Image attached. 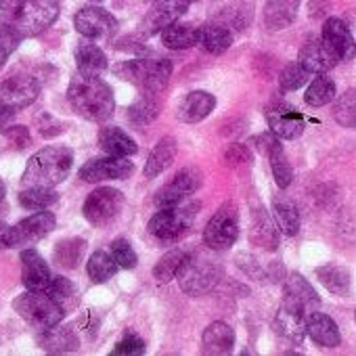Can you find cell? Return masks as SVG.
<instances>
[{
	"label": "cell",
	"instance_id": "cell-1",
	"mask_svg": "<svg viewBox=\"0 0 356 356\" xmlns=\"http://www.w3.org/2000/svg\"><path fill=\"white\" fill-rule=\"evenodd\" d=\"M67 101L72 109L88 122L103 124L113 115L115 101L109 84H105L99 76L78 74L67 88Z\"/></svg>",
	"mask_w": 356,
	"mask_h": 356
},
{
	"label": "cell",
	"instance_id": "cell-2",
	"mask_svg": "<svg viewBox=\"0 0 356 356\" xmlns=\"http://www.w3.org/2000/svg\"><path fill=\"white\" fill-rule=\"evenodd\" d=\"M74 163V153L67 147H44L36 151L24 172L26 187H55L63 183Z\"/></svg>",
	"mask_w": 356,
	"mask_h": 356
},
{
	"label": "cell",
	"instance_id": "cell-3",
	"mask_svg": "<svg viewBox=\"0 0 356 356\" xmlns=\"http://www.w3.org/2000/svg\"><path fill=\"white\" fill-rule=\"evenodd\" d=\"M13 308L36 331H47L59 325L65 316V310L51 298L49 291L28 289L26 293L15 298Z\"/></svg>",
	"mask_w": 356,
	"mask_h": 356
},
{
	"label": "cell",
	"instance_id": "cell-4",
	"mask_svg": "<svg viewBox=\"0 0 356 356\" xmlns=\"http://www.w3.org/2000/svg\"><path fill=\"white\" fill-rule=\"evenodd\" d=\"M178 285L187 296H204L210 293L222 279V266L206 256L189 254L187 262L183 264L181 273H178Z\"/></svg>",
	"mask_w": 356,
	"mask_h": 356
},
{
	"label": "cell",
	"instance_id": "cell-5",
	"mask_svg": "<svg viewBox=\"0 0 356 356\" xmlns=\"http://www.w3.org/2000/svg\"><path fill=\"white\" fill-rule=\"evenodd\" d=\"M195 214H197V206L189 202L181 206L159 208V212L153 214V218L149 220V233L159 241H168V243L178 241L193 227Z\"/></svg>",
	"mask_w": 356,
	"mask_h": 356
},
{
	"label": "cell",
	"instance_id": "cell-6",
	"mask_svg": "<svg viewBox=\"0 0 356 356\" xmlns=\"http://www.w3.org/2000/svg\"><path fill=\"white\" fill-rule=\"evenodd\" d=\"M118 74L124 76V80L136 84L145 92H159L165 88L172 76V63L168 59H134L126 61L118 67Z\"/></svg>",
	"mask_w": 356,
	"mask_h": 356
},
{
	"label": "cell",
	"instance_id": "cell-7",
	"mask_svg": "<svg viewBox=\"0 0 356 356\" xmlns=\"http://www.w3.org/2000/svg\"><path fill=\"white\" fill-rule=\"evenodd\" d=\"M57 17L59 0H26L11 24L24 38H30L51 28L57 22Z\"/></svg>",
	"mask_w": 356,
	"mask_h": 356
},
{
	"label": "cell",
	"instance_id": "cell-8",
	"mask_svg": "<svg viewBox=\"0 0 356 356\" xmlns=\"http://www.w3.org/2000/svg\"><path fill=\"white\" fill-rule=\"evenodd\" d=\"M239 237V210L235 204H225L216 210L204 229V241L210 250H229Z\"/></svg>",
	"mask_w": 356,
	"mask_h": 356
},
{
	"label": "cell",
	"instance_id": "cell-9",
	"mask_svg": "<svg viewBox=\"0 0 356 356\" xmlns=\"http://www.w3.org/2000/svg\"><path fill=\"white\" fill-rule=\"evenodd\" d=\"M124 208V195L122 191L118 189H111V187H101V189H95L86 202H84V218L95 225V227H105L109 225L111 220L118 218V214L122 212Z\"/></svg>",
	"mask_w": 356,
	"mask_h": 356
},
{
	"label": "cell",
	"instance_id": "cell-10",
	"mask_svg": "<svg viewBox=\"0 0 356 356\" xmlns=\"http://www.w3.org/2000/svg\"><path fill=\"white\" fill-rule=\"evenodd\" d=\"M202 183H204V174L197 168H183L163 189L157 191L155 206L157 208L181 206L189 202V197L202 187Z\"/></svg>",
	"mask_w": 356,
	"mask_h": 356
},
{
	"label": "cell",
	"instance_id": "cell-11",
	"mask_svg": "<svg viewBox=\"0 0 356 356\" xmlns=\"http://www.w3.org/2000/svg\"><path fill=\"white\" fill-rule=\"evenodd\" d=\"M57 225V218L53 212L36 210V214L24 218L15 227H11V239L9 248H28L40 239H44Z\"/></svg>",
	"mask_w": 356,
	"mask_h": 356
},
{
	"label": "cell",
	"instance_id": "cell-12",
	"mask_svg": "<svg viewBox=\"0 0 356 356\" xmlns=\"http://www.w3.org/2000/svg\"><path fill=\"white\" fill-rule=\"evenodd\" d=\"M134 172V163L128 161L126 157H101V159H90L86 161L78 176L84 183H103V181H124Z\"/></svg>",
	"mask_w": 356,
	"mask_h": 356
},
{
	"label": "cell",
	"instance_id": "cell-13",
	"mask_svg": "<svg viewBox=\"0 0 356 356\" xmlns=\"http://www.w3.org/2000/svg\"><path fill=\"white\" fill-rule=\"evenodd\" d=\"M254 145L268 157L277 187L287 189L291 185V181H293V170H291V163H289V159L285 155V149H283L281 140L277 138V134L273 130L264 132V134H258L254 138Z\"/></svg>",
	"mask_w": 356,
	"mask_h": 356
},
{
	"label": "cell",
	"instance_id": "cell-14",
	"mask_svg": "<svg viewBox=\"0 0 356 356\" xmlns=\"http://www.w3.org/2000/svg\"><path fill=\"white\" fill-rule=\"evenodd\" d=\"M308 316L310 314L304 308H300L293 302L283 300V304L279 306V310L275 314V321H273L275 333L285 341L302 343L304 335L308 333V329H306L308 327Z\"/></svg>",
	"mask_w": 356,
	"mask_h": 356
},
{
	"label": "cell",
	"instance_id": "cell-15",
	"mask_svg": "<svg viewBox=\"0 0 356 356\" xmlns=\"http://www.w3.org/2000/svg\"><path fill=\"white\" fill-rule=\"evenodd\" d=\"M76 30L88 40H107L115 34L118 22L111 13L101 7H84L74 17Z\"/></svg>",
	"mask_w": 356,
	"mask_h": 356
},
{
	"label": "cell",
	"instance_id": "cell-16",
	"mask_svg": "<svg viewBox=\"0 0 356 356\" xmlns=\"http://www.w3.org/2000/svg\"><path fill=\"white\" fill-rule=\"evenodd\" d=\"M40 84L32 76H13L0 84V105L26 109L38 99Z\"/></svg>",
	"mask_w": 356,
	"mask_h": 356
},
{
	"label": "cell",
	"instance_id": "cell-17",
	"mask_svg": "<svg viewBox=\"0 0 356 356\" xmlns=\"http://www.w3.org/2000/svg\"><path fill=\"white\" fill-rule=\"evenodd\" d=\"M266 122L270 126V130L285 140H293L298 138L304 128H306V120L300 111H296L293 107L285 105V103H273L266 109Z\"/></svg>",
	"mask_w": 356,
	"mask_h": 356
},
{
	"label": "cell",
	"instance_id": "cell-18",
	"mask_svg": "<svg viewBox=\"0 0 356 356\" xmlns=\"http://www.w3.org/2000/svg\"><path fill=\"white\" fill-rule=\"evenodd\" d=\"M187 9H189V0H155L143 22V32L145 34L161 32L163 28L181 19L187 13Z\"/></svg>",
	"mask_w": 356,
	"mask_h": 356
},
{
	"label": "cell",
	"instance_id": "cell-19",
	"mask_svg": "<svg viewBox=\"0 0 356 356\" xmlns=\"http://www.w3.org/2000/svg\"><path fill=\"white\" fill-rule=\"evenodd\" d=\"M321 38L327 44V49L339 61H346V59L354 57V53H356V42H354L348 26L341 19H337V17H331V19L325 22L323 32H321Z\"/></svg>",
	"mask_w": 356,
	"mask_h": 356
},
{
	"label": "cell",
	"instance_id": "cell-20",
	"mask_svg": "<svg viewBox=\"0 0 356 356\" xmlns=\"http://www.w3.org/2000/svg\"><path fill=\"white\" fill-rule=\"evenodd\" d=\"M22 281L26 289H34V291H47L53 281L49 264L32 248L22 252Z\"/></svg>",
	"mask_w": 356,
	"mask_h": 356
},
{
	"label": "cell",
	"instance_id": "cell-21",
	"mask_svg": "<svg viewBox=\"0 0 356 356\" xmlns=\"http://www.w3.org/2000/svg\"><path fill=\"white\" fill-rule=\"evenodd\" d=\"M298 61L312 74V76H318V74H327L329 70H333L339 59L327 49V44L323 42V38H310L302 51H300V57Z\"/></svg>",
	"mask_w": 356,
	"mask_h": 356
},
{
	"label": "cell",
	"instance_id": "cell-22",
	"mask_svg": "<svg viewBox=\"0 0 356 356\" xmlns=\"http://www.w3.org/2000/svg\"><path fill=\"white\" fill-rule=\"evenodd\" d=\"M283 300L287 302H293L298 304L300 308H304L308 314L316 312L318 306H321V298L318 293L314 291V287L298 273L289 275L285 285H283Z\"/></svg>",
	"mask_w": 356,
	"mask_h": 356
},
{
	"label": "cell",
	"instance_id": "cell-23",
	"mask_svg": "<svg viewBox=\"0 0 356 356\" xmlns=\"http://www.w3.org/2000/svg\"><path fill=\"white\" fill-rule=\"evenodd\" d=\"M214 107H216L214 95L206 90H193L181 101V105H178V118L187 124H197L206 120L214 111Z\"/></svg>",
	"mask_w": 356,
	"mask_h": 356
},
{
	"label": "cell",
	"instance_id": "cell-24",
	"mask_svg": "<svg viewBox=\"0 0 356 356\" xmlns=\"http://www.w3.org/2000/svg\"><path fill=\"white\" fill-rule=\"evenodd\" d=\"M233 346H235V331L225 321L212 323L202 335V352L204 354H210V356L229 354V352H233Z\"/></svg>",
	"mask_w": 356,
	"mask_h": 356
},
{
	"label": "cell",
	"instance_id": "cell-25",
	"mask_svg": "<svg viewBox=\"0 0 356 356\" xmlns=\"http://www.w3.org/2000/svg\"><path fill=\"white\" fill-rule=\"evenodd\" d=\"M38 346L47 352L61 354V352L78 350L80 339L72 325H55L47 331H38Z\"/></svg>",
	"mask_w": 356,
	"mask_h": 356
},
{
	"label": "cell",
	"instance_id": "cell-26",
	"mask_svg": "<svg viewBox=\"0 0 356 356\" xmlns=\"http://www.w3.org/2000/svg\"><path fill=\"white\" fill-rule=\"evenodd\" d=\"M306 329H308V337L321 348H337L341 343V333H339L337 323L318 310L308 316Z\"/></svg>",
	"mask_w": 356,
	"mask_h": 356
},
{
	"label": "cell",
	"instance_id": "cell-27",
	"mask_svg": "<svg viewBox=\"0 0 356 356\" xmlns=\"http://www.w3.org/2000/svg\"><path fill=\"white\" fill-rule=\"evenodd\" d=\"M250 239L254 245L266 250V252H275L279 245V231L273 222V218L268 216V212L264 208H256V212L252 210V231H250Z\"/></svg>",
	"mask_w": 356,
	"mask_h": 356
},
{
	"label": "cell",
	"instance_id": "cell-28",
	"mask_svg": "<svg viewBox=\"0 0 356 356\" xmlns=\"http://www.w3.org/2000/svg\"><path fill=\"white\" fill-rule=\"evenodd\" d=\"M99 147L107 155H115V157H130V155H134L138 151L134 138L128 136L124 130H120L115 126L101 128V132H99Z\"/></svg>",
	"mask_w": 356,
	"mask_h": 356
},
{
	"label": "cell",
	"instance_id": "cell-29",
	"mask_svg": "<svg viewBox=\"0 0 356 356\" xmlns=\"http://www.w3.org/2000/svg\"><path fill=\"white\" fill-rule=\"evenodd\" d=\"M76 65L78 74L84 76H101L107 70V57L95 42H80L76 47Z\"/></svg>",
	"mask_w": 356,
	"mask_h": 356
},
{
	"label": "cell",
	"instance_id": "cell-30",
	"mask_svg": "<svg viewBox=\"0 0 356 356\" xmlns=\"http://www.w3.org/2000/svg\"><path fill=\"white\" fill-rule=\"evenodd\" d=\"M300 0H268L264 7V24L268 30H283L293 24Z\"/></svg>",
	"mask_w": 356,
	"mask_h": 356
},
{
	"label": "cell",
	"instance_id": "cell-31",
	"mask_svg": "<svg viewBox=\"0 0 356 356\" xmlns=\"http://www.w3.org/2000/svg\"><path fill=\"white\" fill-rule=\"evenodd\" d=\"M197 44L204 51H208L210 55H222L233 44V34L229 28H225L220 24H208V26L200 28Z\"/></svg>",
	"mask_w": 356,
	"mask_h": 356
},
{
	"label": "cell",
	"instance_id": "cell-32",
	"mask_svg": "<svg viewBox=\"0 0 356 356\" xmlns=\"http://www.w3.org/2000/svg\"><path fill=\"white\" fill-rule=\"evenodd\" d=\"M176 138H172V136H165V138H161L157 145H155V149L149 153V157H147V163H145V176L147 178H155V176H159L163 170H168L170 168V163L174 161V157H176Z\"/></svg>",
	"mask_w": 356,
	"mask_h": 356
},
{
	"label": "cell",
	"instance_id": "cell-33",
	"mask_svg": "<svg viewBox=\"0 0 356 356\" xmlns=\"http://www.w3.org/2000/svg\"><path fill=\"white\" fill-rule=\"evenodd\" d=\"M197 36H200V30H195L189 24H178V22L161 30V42L165 49H172V51L191 49L193 44H197Z\"/></svg>",
	"mask_w": 356,
	"mask_h": 356
},
{
	"label": "cell",
	"instance_id": "cell-34",
	"mask_svg": "<svg viewBox=\"0 0 356 356\" xmlns=\"http://www.w3.org/2000/svg\"><path fill=\"white\" fill-rule=\"evenodd\" d=\"M321 285L333 296H346L350 291V273L337 264H325L316 268Z\"/></svg>",
	"mask_w": 356,
	"mask_h": 356
},
{
	"label": "cell",
	"instance_id": "cell-35",
	"mask_svg": "<svg viewBox=\"0 0 356 356\" xmlns=\"http://www.w3.org/2000/svg\"><path fill=\"white\" fill-rule=\"evenodd\" d=\"M187 258H189V252L178 250V248L163 254L153 268V277L157 279V283H170L172 279H176L183 268V264L187 262Z\"/></svg>",
	"mask_w": 356,
	"mask_h": 356
},
{
	"label": "cell",
	"instance_id": "cell-36",
	"mask_svg": "<svg viewBox=\"0 0 356 356\" xmlns=\"http://www.w3.org/2000/svg\"><path fill=\"white\" fill-rule=\"evenodd\" d=\"M337 97V86L331 78H327L325 74H318L310 86L306 88L304 92V101L310 105V107H323V105H329L331 101H335Z\"/></svg>",
	"mask_w": 356,
	"mask_h": 356
},
{
	"label": "cell",
	"instance_id": "cell-37",
	"mask_svg": "<svg viewBox=\"0 0 356 356\" xmlns=\"http://www.w3.org/2000/svg\"><path fill=\"white\" fill-rule=\"evenodd\" d=\"M84 250H86V241L84 239H78V237H72V239H63L55 245V262L61 266V268H67V270H74L78 268V264L82 262V256H84Z\"/></svg>",
	"mask_w": 356,
	"mask_h": 356
},
{
	"label": "cell",
	"instance_id": "cell-38",
	"mask_svg": "<svg viewBox=\"0 0 356 356\" xmlns=\"http://www.w3.org/2000/svg\"><path fill=\"white\" fill-rule=\"evenodd\" d=\"M273 210H275L279 229H281L287 237L298 235V231H300V212H298L296 204H293L291 200H287V197H275Z\"/></svg>",
	"mask_w": 356,
	"mask_h": 356
},
{
	"label": "cell",
	"instance_id": "cell-39",
	"mask_svg": "<svg viewBox=\"0 0 356 356\" xmlns=\"http://www.w3.org/2000/svg\"><path fill=\"white\" fill-rule=\"evenodd\" d=\"M49 293H51V298L65 310V314L70 312V310H74L76 306H78V302H80V293H78V287L70 281V279H65V277H53V281H51V285H49V289H47Z\"/></svg>",
	"mask_w": 356,
	"mask_h": 356
},
{
	"label": "cell",
	"instance_id": "cell-40",
	"mask_svg": "<svg viewBox=\"0 0 356 356\" xmlns=\"http://www.w3.org/2000/svg\"><path fill=\"white\" fill-rule=\"evenodd\" d=\"M118 268H120V264L115 262V258L111 256V254H107V252H95L90 258H88V262H86V273H88V277L95 281V283H105V281H109L115 273H118Z\"/></svg>",
	"mask_w": 356,
	"mask_h": 356
},
{
	"label": "cell",
	"instance_id": "cell-41",
	"mask_svg": "<svg viewBox=\"0 0 356 356\" xmlns=\"http://www.w3.org/2000/svg\"><path fill=\"white\" fill-rule=\"evenodd\" d=\"M159 101L151 95V92H145V97H140L130 109H128V120L136 126H147L151 124L157 115H159Z\"/></svg>",
	"mask_w": 356,
	"mask_h": 356
},
{
	"label": "cell",
	"instance_id": "cell-42",
	"mask_svg": "<svg viewBox=\"0 0 356 356\" xmlns=\"http://www.w3.org/2000/svg\"><path fill=\"white\" fill-rule=\"evenodd\" d=\"M59 195L53 187H28L19 193V204L26 210H47L49 206L57 204Z\"/></svg>",
	"mask_w": 356,
	"mask_h": 356
},
{
	"label": "cell",
	"instance_id": "cell-43",
	"mask_svg": "<svg viewBox=\"0 0 356 356\" xmlns=\"http://www.w3.org/2000/svg\"><path fill=\"white\" fill-rule=\"evenodd\" d=\"M333 120L350 130H356V88L348 90L333 105Z\"/></svg>",
	"mask_w": 356,
	"mask_h": 356
},
{
	"label": "cell",
	"instance_id": "cell-44",
	"mask_svg": "<svg viewBox=\"0 0 356 356\" xmlns=\"http://www.w3.org/2000/svg\"><path fill=\"white\" fill-rule=\"evenodd\" d=\"M310 78H312V74H310L300 61H296V63L287 65V67L281 72V88H283L285 92L300 90Z\"/></svg>",
	"mask_w": 356,
	"mask_h": 356
},
{
	"label": "cell",
	"instance_id": "cell-45",
	"mask_svg": "<svg viewBox=\"0 0 356 356\" xmlns=\"http://www.w3.org/2000/svg\"><path fill=\"white\" fill-rule=\"evenodd\" d=\"M22 40H24V36L15 30L13 24H7V22L0 24V65L7 63V59L19 47Z\"/></svg>",
	"mask_w": 356,
	"mask_h": 356
},
{
	"label": "cell",
	"instance_id": "cell-46",
	"mask_svg": "<svg viewBox=\"0 0 356 356\" xmlns=\"http://www.w3.org/2000/svg\"><path fill=\"white\" fill-rule=\"evenodd\" d=\"M111 256L115 258V262L120 264V268H134L138 264V256L132 250L128 239H115L111 243Z\"/></svg>",
	"mask_w": 356,
	"mask_h": 356
},
{
	"label": "cell",
	"instance_id": "cell-47",
	"mask_svg": "<svg viewBox=\"0 0 356 356\" xmlns=\"http://www.w3.org/2000/svg\"><path fill=\"white\" fill-rule=\"evenodd\" d=\"M111 354L113 356H138V354H145V341L134 333H126L118 341V346L113 348Z\"/></svg>",
	"mask_w": 356,
	"mask_h": 356
},
{
	"label": "cell",
	"instance_id": "cell-48",
	"mask_svg": "<svg viewBox=\"0 0 356 356\" xmlns=\"http://www.w3.org/2000/svg\"><path fill=\"white\" fill-rule=\"evenodd\" d=\"M36 122H38V130H40V134L42 136H47V138H51V136H57V134H61V124L51 115V113H40L38 118H36Z\"/></svg>",
	"mask_w": 356,
	"mask_h": 356
},
{
	"label": "cell",
	"instance_id": "cell-49",
	"mask_svg": "<svg viewBox=\"0 0 356 356\" xmlns=\"http://www.w3.org/2000/svg\"><path fill=\"white\" fill-rule=\"evenodd\" d=\"M24 3L26 0H0V19L11 24L19 13V9L24 7Z\"/></svg>",
	"mask_w": 356,
	"mask_h": 356
},
{
	"label": "cell",
	"instance_id": "cell-50",
	"mask_svg": "<svg viewBox=\"0 0 356 356\" xmlns=\"http://www.w3.org/2000/svg\"><path fill=\"white\" fill-rule=\"evenodd\" d=\"M5 134L15 143L17 149H24V147L30 143V132H28V128H24V126H13V128H9Z\"/></svg>",
	"mask_w": 356,
	"mask_h": 356
},
{
	"label": "cell",
	"instance_id": "cell-51",
	"mask_svg": "<svg viewBox=\"0 0 356 356\" xmlns=\"http://www.w3.org/2000/svg\"><path fill=\"white\" fill-rule=\"evenodd\" d=\"M225 159L229 163H241V161H248L250 159V149L245 145H231Z\"/></svg>",
	"mask_w": 356,
	"mask_h": 356
},
{
	"label": "cell",
	"instance_id": "cell-52",
	"mask_svg": "<svg viewBox=\"0 0 356 356\" xmlns=\"http://www.w3.org/2000/svg\"><path fill=\"white\" fill-rule=\"evenodd\" d=\"M15 111L13 107H7V105H0V134H5L9 128H13V122H15Z\"/></svg>",
	"mask_w": 356,
	"mask_h": 356
},
{
	"label": "cell",
	"instance_id": "cell-53",
	"mask_svg": "<svg viewBox=\"0 0 356 356\" xmlns=\"http://www.w3.org/2000/svg\"><path fill=\"white\" fill-rule=\"evenodd\" d=\"M329 9V0H310V5H308V11H310V17L312 19H318L327 13Z\"/></svg>",
	"mask_w": 356,
	"mask_h": 356
},
{
	"label": "cell",
	"instance_id": "cell-54",
	"mask_svg": "<svg viewBox=\"0 0 356 356\" xmlns=\"http://www.w3.org/2000/svg\"><path fill=\"white\" fill-rule=\"evenodd\" d=\"M9 239H11V227L0 220V250L9 248Z\"/></svg>",
	"mask_w": 356,
	"mask_h": 356
},
{
	"label": "cell",
	"instance_id": "cell-55",
	"mask_svg": "<svg viewBox=\"0 0 356 356\" xmlns=\"http://www.w3.org/2000/svg\"><path fill=\"white\" fill-rule=\"evenodd\" d=\"M5 195H7V189H5V183H3V181H0V202H3V200H5Z\"/></svg>",
	"mask_w": 356,
	"mask_h": 356
},
{
	"label": "cell",
	"instance_id": "cell-56",
	"mask_svg": "<svg viewBox=\"0 0 356 356\" xmlns=\"http://www.w3.org/2000/svg\"><path fill=\"white\" fill-rule=\"evenodd\" d=\"M189 3H195V0H189Z\"/></svg>",
	"mask_w": 356,
	"mask_h": 356
},
{
	"label": "cell",
	"instance_id": "cell-57",
	"mask_svg": "<svg viewBox=\"0 0 356 356\" xmlns=\"http://www.w3.org/2000/svg\"><path fill=\"white\" fill-rule=\"evenodd\" d=\"M354 318H356V312H354Z\"/></svg>",
	"mask_w": 356,
	"mask_h": 356
},
{
	"label": "cell",
	"instance_id": "cell-58",
	"mask_svg": "<svg viewBox=\"0 0 356 356\" xmlns=\"http://www.w3.org/2000/svg\"><path fill=\"white\" fill-rule=\"evenodd\" d=\"M97 3H101V0H97Z\"/></svg>",
	"mask_w": 356,
	"mask_h": 356
}]
</instances>
